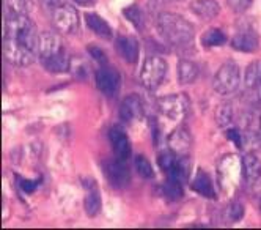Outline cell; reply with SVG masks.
<instances>
[{"label": "cell", "instance_id": "1", "mask_svg": "<svg viewBox=\"0 0 261 230\" xmlns=\"http://www.w3.org/2000/svg\"><path fill=\"white\" fill-rule=\"evenodd\" d=\"M158 30L161 36L172 46H188L192 43L195 30L189 21L175 13H161L158 16Z\"/></svg>", "mask_w": 261, "mask_h": 230}, {"label": "cell", "instance_id": "2", "mask_svg": "<svg viewBox=\"0 0 261 230\" xmlns=\"http://www.w3.org/2000/svg\"><path fill=\"white\" fill-rule=\"evenodd\" d=\"M5 36L21 41L25 46H29V48H32L38 52L40 33L36 32L33 21L27 14H7Z\"/></svg>", "mask_w": 261, "mask_h": 230}, {"label": "cell", "instance_id": "3", "mask_svg": "<svg viewBox=\"0 0 261 230\" xmlns=\"http://www.w3.org/2000/svg\"><path fill=\"white\" fill-rule=\"evenodd\" d=\"M158 109L164 115L165 119L173 120V122H182L189 113V98L182 93L176 95H167L158 100Z\"/></svg>", "mask_w": 261, "mask_h": 230}, {"label": "cell", "instance_id": "4", "mask_svg": "<svg viewBox=\"0 0 261 230\" xmlns=\"http://www.w3.org/2000/svg\"><path fill=\"white\" fill-rule=\"evenodd\" d=\"M241 84V70L236 63H223L213 79V88L219 95H231Z\"/></svg>", "mask_w": 261, "mask_h": 230}, {"label": "cell", "instance_id": "5", "mask_svg": "<svg viewBox=\"0 0 261 230\" xmlns=\"http://www.w3.org/2000/svg\"><path fill=\"white\" fill-rule=\"evenodd\" d=\"M167 74V63L161 57H148L143 62L142 71H140V82L146 90H156L162 84Z\"/></svg>", "mask_w": 261, "mask_h": 230}, {"label": "cell", "instance_id": "6", "mask_svg": "<svg viewBox=\"0 0 261 230\" xmlns=\"http://www.w3.org/2000/svg\"><path fill=\"white\" fill-rule=\"evenodd\" d=\"M36 52L35 49L25 46L24 43L13 40V38H7L4 40V55L8 63L14 66H29L35 62L36 59Z\"/></svg>", "mask_w": 261, "mask_h": 230}, {"label": "cell", "instance_id": "7", "mask_svg": "<svg viewBox=\"0 0 261 230\" xmlns=\"http://www.w3.org/2000/svg\"><path fill=\"white\" fill-rule=\"evenodd\" d=\"M52 24L59 33L72 35L79 29V13L72 5L62 4L52 11Z\"/></svg>", "mask_w": 261, "mask_h": 230}, {"label": "cell", "instance_id": "8", "mask_svg": "<svg viewBox=\"0 0 261 230\" xmlns=\"http://www.w3.org/2000/svg\"><path fill=\"white\" fill-rule=\"evenodd\" d=\"M95 81H96V87L99 88L101 93H104L106 97H115V95L120 91L121 87V76L120 73L107 65H102L96 74H95Z\"/></svg>", "mask_w": 261, "mask_h": 230}, {"label": "cell", "instance_id": "9", "mask_svg": "<svg viewBox=\"0 0 261 230\" xmlns=\"http://www.w3.org/2000/svg\"><path fill=\"white\" fill-rule=\"evenodd\" d=\"M217 172L223 188L236 186L239 177L242 175V161H239L234 155H228L220 161Z\"/></svg>", "mask_w": 261, "mask_h": 230}, {"label": "cell", "instance_id": "10", "mask_svg": "<svg viewBox=\"0 0 261 230\" xmlns=\"http://www.w3.org/2000/svg\"><path fill=\"white\" fill-rule=\"evenodd\" d=\"M167 142H169V148L179 158L188 156L192 148V136L186 126H178L176 129H173Z\"/></svg>", "mask_w": 261, "mask_h": 230}, {"label": "cell", "instance_id": "11", "mask_svg": "<svg viewBox=\"0 0 261 230\" xmlns=\"http://www.w3.org/2000/svg\"><path fill=\"white\" fill-rule=\"evenodd\" d=\"M145 113V104L139 95H127L120 106V119L124 123H134Z\"/></svg>", "mask_w": 261, "mask_h": 230}, {"label": "cell", "instance_id": "12", "mask_svg": "<svg viewBox=\"0 0 261 230\" xmlns=\"http://www.w3.org/2000/svg\"><path fill=\"white\" fill-rule=\"evenodd\" d=\"M106 175H107L109 183L117 189L126 188L130 181L129 169L124 164V159H120V158H117L114 161H109L106 164Z\"/></svg>", "mask_w": 261, "mask_h": 230}, {"label": "cell", "instance_id": "13", "mask_svg": "<svg viewBox=\"0 0 261 230\" xmlns=\"http://www.w3.org/2000/svg\"><path fill=\"white\" fill-rule=\"evenodd\" d=\"M65 52L63 43H62V38L54 33V32H43L40 33L38 38V55L41 60L50 59V57H55Z\"/></svg>", "mask_w": 261, "mask_h": 230}, {"label": "cell", "instance_id": "14", "mask_svg": "<svg viewBox=\"0 0 261 230\" xmlns=\"http://www.w3.org/2000/svg\"><path fill=\"white\" fill-rule=\"evenodd\" d=\"M109 139H110L112 148H114L115 156L126 161L130 156V142L126 136V132L121 128L114 126L109 131Z\"/></svg>", "mask_w": 261, "mask_h": 230}, {"label": "cell", "instance_id": "15", "mask_svg": "<svg viewBox=\"0 0 261 230\" xmlns=\"http://www.w3.org/2000/svg\"><path fill=\"white\" fill-rule=\"evenodd\" d=\"M242 177L249 185H259L261 183V161L253 153H246L242 156Z\"/></svg>", "mask_w": 261, "mask_h": 230}, {"label": "cell", "instance_id": "16", "mask_svg": "<svg viewBox=\"0 0 261 230\" xmlns=\"http://www.w3.org/2000/svg\"><path fill=\"white\" fill-rule=\"evenodd\" d=\"M258 46H259V38L250 29L238 32L231 40V48L239 52H253L258 49Z\"/></svg>", "mask_w": 261, "mask_h": 230}, {"label": "cell", "instance_id": "17", "mask_svg": "<svg viewBox=\"0 0 261 230\" xmlns=\"http://www.w3.org/2000/svg\"><path fill=\"white\" fill-rule=\"evenodd\" d=\"M115 49L127 63H136L139 59V43L133 36H118L115 40Z\"/></svg>", "mask_w": 261, "mask_h": 230}, {"label": "cell", "instance_id": "18", "mask_svg": "<svg viewBox=\"0 0 261 230\" xmlns=\"http://www.w3.org/2000/svg\"><path fill=\"white\" fill-rule=\"evenodd\" d=\"M191 11L203 21H211L220 13V7L216 0H194L191 4Z\"/></svg>", "mask_w": 261, "mask_h": 230}, {"label": "cell", "instance_id": "19", "mask_svg": "<svg viewBox=\"0 0 261 230\" xmlns=\"http://www.w3.org/2000/svg\"><path fill=\"white\" fill-rule=\"evenodd\" d=\"M85 22H87V27L99 38L110 40V38L114 36V32H112L110 26L96 13H85Z\"/></svg>", "mask_w": 261, "mask_h": 230}, {"label": "cell", "instance_id": "20", "mask_svg": "<svg viewBox=\"0 0 261 230\" xmlns=\"http://www.w3.org/2000/svg\"><path fill=\"white\" fill-rule=\"evenodd\" d=\"M191 188L203 197L216 199L214 185H213V181H211V178H210V175L206 174V172L198 170L195 174V177H194V180H192V183H191Z\"/></svg>", "mask_w": 261, "mask_h": 230}, {"label": "cell", "instance_id": "21", "mask_svg": "<svg viewBox=\"0 0 261 230\" xmlns=\"http://www.w3.org/2000/svg\"><path fill=\"white\" fill-rule=\"evenodd\" d=\"M198 66L197 63L191 62V60H181L178 62V81L179 84H192L197 78H198Z\"/></svg>", "mask_w": 261, "mask_h": 230}, {"label": "cell", "instance_id": "22", "mask_svg": "<svg viewBox=\"0 0 261 230\" xmlns=\"http://www.w3.org/2000/svg\"><path fill=\"white\" fill-rule=\"evenodd\" d=\"M41 63L49 73H66L71 68V59L66 54V51L55 57H50V59L41 60Z\"/></svg>", "mask_w": 261, "mask_h": 230}, {"label": "cell", "instance_id": "23", "mask_svg": "<svg viewBox=\"0 0 261 230\" xmlns=\"http://www.w3.org/2000/svg\"><path fill=\"white\" fill-rule=\"evenodd\" d=\"M84 206H85V212L90 218L96 216L101 210V199H99V194L96 191V186H91L90 191L87 193V197H85V202H84Z\"/></svg>", "mask_w": 261, "mask_h": 230}, {"label": "cell", "instance_id": "24", "mask_svg": "<svg viewBox=\"0 0 261 230\" xmlns=\"http://www.w3.org/2000/svg\"><path fill=\"white\" fill-rule=\"evenodd\" d=\"M244 84L247 88L261 85V60H255L247 66L244 74Z\"/></svg>", "mask_w": 261, "mask_h": 230}, {"label": "cell", "instance_id": "25", "mask_svg": "<svg viewBox=\"0 0 261 230\" xmlns=\"http://www.w3.org/2000/svg\"><path fill=\"white\" fill-rule=\"evenodd\" d=\"M214 117H216V123L217 126L220 128H225L228 126L231 122H233V106L230 103H220L217 107H216V113H214Z\"/></svg>", "mask_w": 261, "mask_h": 230}, {"label": "cell", "instance_id": "26", "mask_svg": "<svg viewBox=\"0 0 261 230\" xmlns=\"http://www.w3.org/2000/svg\"><path fill=\"white\" fill-rule=\"evenodd\" d=\"M227 41V36L222 30L219 29H211L208 32H204V35L201 36V44L204 48H216V46H222Z\"/></svg>", "mask_w": 261, "mask_h": 230}, {"label": "cell", "instance_id": "27", "mask_svg": "<svg viewBox=\"0 0 261 230\" xmlns=\"http://www.w3.org/2000/svg\"><path fill=\"white\" fill-rule=\"evenodd\" d=\"M7 14H27L32 10V0H5Z\"/></svg>", "mask_w": 261, "mask_h": 230}, {"label": "cell", "instance_id": "28", "mask_svg": "<svg viewBox=\"0 0 261 230\" xmlns=\"http://www.w3.org/2000/svg\"><path fill=\"white\" fill-rule=\"evenodd\" d=\"M178 161H179V156L175 155V153L170 148L167 150V151H162L161 155H159V159H158L159 167L165 172V174H170V172L175 169V166L178 164Z\"/></svg>", "mask_w": 261, "mask_h": 230}, {"label": "cell", "instance_id": "29", "mask_svg": "<svg viewBox=\"0 0 261 230\" xmlns=\"http://www.w3.org/2000/svg\"><path fill=\"white\" fill-rule=\"evenodd\" d=\"M134 166H136V170L139 172V175H140V177H143V178H153V177H154L153 166L150 164V161H148L145 156H142V155L136 156Z\"/></svg>", "mask_w": 261, "mask_h": 230}, {"label": "cell", "instance_id": "30", "mask_svg": "<svg viewBox=\"0 0 261 230\" xmlns=\"http://www.w3.org/2000/svg\"><path fill=\"white\" fill-rule=\"evenodd\" d=\"M164 189H165V194L169 196L172 200H178L182 197V181H179V180L169 177V181L165 183Z\"/></svg>", "mask_w": 261, "mask_h": 230}, {"label": "cell", "instance_id": "31", "mask_svg": "<svg viewBox=\"0 0 261 230\" xmlns=\"http://www.w3.org/2000/svg\"><path fill=\"white\" fill-rule=\"evenodd\" d=\"M123 14L126 16L127 21H130L136 26V29H142V26H143V16H142V11L137 7L133 5V7L124 8Z\"/></svg>", "mask_w": 261, "mask_h": 230}, {"label": "cell", "instance_id": "32", "mask_svg": "<svg viewBox=\"0 0 261 230\" xmlns=\"http://www.w3.org/2000/svg\"><path fill=\"white\" fill-rule=\"evenodd\" d=\"M246 101H247L253 109H261V85H256V87H253V88H247Z\"/></svg>", "mask_w": 261, "mask_h": 230}, {"label": "cell", "instance_id": "33", "mask_svg": "<svg viewBox=\"0 0 261 230\" xmlns=\"http://www.w3.org/2000/svg\"><path fill=\"white\" fill-rule=\"evenodd\" d=\"M242 216H244V206H242L239 202H233L227 210V218L231 222H238L242 219Z\"/></svg>", "mask_w": 261, "mask_h": 230}, {"label": "cell", "instance_id": "34", "mask_svg": "<svg viewBox=\"0 0 261 230\" xmlns=\"http://www.w3.org/2000/svg\"><path fill=\"white\" fill-rule=\"evenodd\" d=\"M227 4L231 11L234 13H244L250 8L252 0H227Z\"/></svg>", "mask_w": 261, "mask_h": 230}, {"label": "cell", "instance_id": "35", "mask_svg": "<svg viewBox=\"0 0 261 230\" xmlns=\"http://www.w3.org/2000/svg\"><path fill=\"white\" fill-rule=\"evenodd\" d=\"M88 52H90V55H91L93 59H95L99 65H107V55H106V52H104L101 48L90 44V46H88Z\"/></svg>", "mask_w": 261, "mask_h": 230}, {"label": "cell", "instance_id": "36", "mask_svg": "<svg viewBox=\"0 0 261 230\" xmlns=\"http://www.w3.org/2000/svg\"><path fill=\"white\" fill-rule=\"evenodd\" d=\"M227 137L238 147V148H244V139L246 136L244 134H241L238 129H230V131H227Z\"/></svg>", "mask_w": 261, "mask_h": 230}, {"label": "cell", "instance_id": "37", "mask_svg": "<svg viewBox=\"0 0 261 230\" xmlns=\"http://www.w3.org/2000/svg\"><path fill=\"white\" fill-rule=\"evenodd\" d=\"M62 5V0H43V7L46 11H54L55 8H59Z\"/></svg>", "mask_w": 261, "mask_h": 230}, {"label": "cell", "instance_id": "38", "mask_svg": "<svg viewBox=\"0 0 261 230\" xmlns=\"http://www.w3.org/2000/svg\"><path fill=\"white\" fill-rule=\"evenodd\" d=\"M21 186L27 191V193H30V191H33V189L36 188V183H35V181H27V180H24Z\"/></svg>", "mask_w": 261, "mask_h": 230}, {"label": "cell", "instance_id": "39", "mask_svg": "<svg viewBox=\"0 0 261 230\" xmlns=\"http://www.w3.org/2000/svg\"><path fill=\"white\" fill-rule=\"evenodd\" d=\"M72 2H76V4H79V5H82V7H90V5L95 4L96 0H72Z\"/></svg>", "mask_w": 261, "mask_h": 230}, {"label": "cell", "instance_id": "40", "mask_svg": "<svg viewBox=\"0 0 261 230\" xmlns=\"http://www.w3.org/2000/svg\"><path fill=\"white\" fill-rule=\"evenodd\" d=\"M258 136H261V117H259V123H258Z\"/></svg>", "mask_w": 261, "mask_h": 230}, {"label": "cell", "instance_id": "41", "mask_svg": "<svg viewBox=\"0 0 261 230\" xmlns=\"http://www.w3.org/2000/svg\"><path fill=\"white\" fill-rule=\"evenodd\" d=\"M259 210H261V202H259Z\"/></svg>", "mask_w": 261, "mask_h": 230}]
</instances>
